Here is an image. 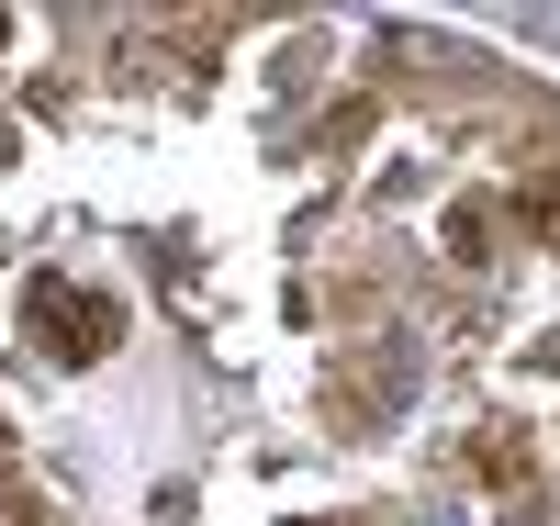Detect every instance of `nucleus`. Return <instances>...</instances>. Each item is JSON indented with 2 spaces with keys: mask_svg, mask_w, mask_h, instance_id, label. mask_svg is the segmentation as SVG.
I'll return each instance as SVG.
<instances>
[{
  "mask_svg": "<svg viewBox=\"0 0 560 526\" xmlns=\"http://www.w3.org/2000/svg\"><path fill=\"white\" fill-rule=\"evenodd\" d=\"M34 325H57V359H102L124 337V314L90 303V292H68V280H34Z\"/></svg>",
  "mask_w": 560,
  "mask_h": 526,
  "instance_id": "obj_1",
  "label": "nucleus"
}]
</instances>
